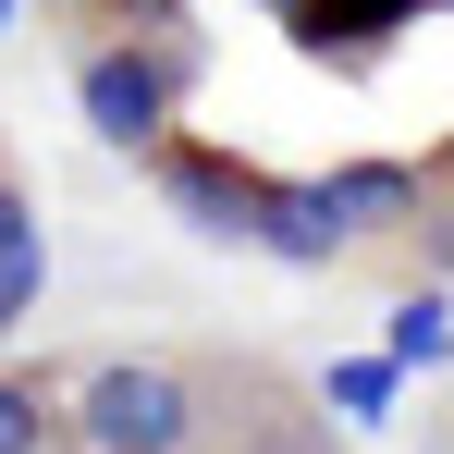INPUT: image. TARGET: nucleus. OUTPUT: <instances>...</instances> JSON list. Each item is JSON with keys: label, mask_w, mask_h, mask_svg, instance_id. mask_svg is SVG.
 <instances>
[{"label": "nucleus", "mask_w": 454, "mask_h": 454, "mask_svg": "<svg viewBox=\"0 0 454 454\" xmlns=\"http://www.w3.org/2000/svg\"><path fill=\"white\" fill-rule=\"evenodd\" d=\"M148 184H160V209L184 233H209V246H258L270 197H283V172H258V160L222 148V136H184V123L148 148Z\"/></svg>", "instance_id": "obj_4"}, {"label": "nucleus", "mask_w": 454, "mask_h": 454, "mask_svg": "<svg viewBox=\"0 0 454 454\" xmlns=\"http://www.w3.org/2000/svg\"><path fill=\"white\" fill-rule=\"evenodd\" d=\"M197 380H209L197 454H356L332 430V393L270 344H197Z\"/></svg>", "instance_id": "obj_3"}, {"label": "nucleus", "mask_w": 454, "mask_h": 454, "mask_svg": "<svg viewBox=\"0 0 454 454\" xmlns=\"http://www.w3.org/2000/svg\"><path fill=\"white\" fill-rule=\"evenodd\" d=\"M37 295H50V233H37V184H25V160L0 148V319H25Z\"/></svg>", "instance_id": "obj_7"}, {"label": "nucleus", "mask_w": 454, "mask_h": 454, "mask_svg": "<svg viewBox=\"0 0 454 454\" xmlns=\"http://www.w3.org/2000/svg\"><path fill=\"white\" fill-rule=\"evenodd\" d=\"M319 184H332L344 233H356V258H369V246H405V222L430 209V160H332Z\"/></svg>", "instance_id": "obj_5"}, {"label": "nucleus", "mask_w": 454, "mask_h": 454, "mask_svg": "<svg viewBox=\"0 0 454 454\" xmlns=\"http://www.w3.org/2000/svg\"><path fill=\"white\" fill-rule=\"evenodd\" d=\"M283 12H295V50H307V62L369 74V62L418 25V12H430V0H283Z\"/></svg>", "instance_id": "obj_6"}, {"label": "nucleus", "mask_w": 454, "mask_h": 454, "mask_svg": "<svg viewBox=\"0 0 454 454\" xmlns=\"http://www.w3.org/2000/svg\"><path fill=\"white\" fill-rule=\"evenodd\" d=\"M74 25H184V0H50Z\"/></svg>", "instance_id": "obj_9"}, {"label": "nucleus", "mask_w": 454, "mask_h": 454, "mask_svg": "<svg viewBox=\"0 0 454 454\" xmlns=\"http://www.w3.org/2000/svg\"><path fill=\"white\" fill-rule=\"evenodd\" d=\"M209 380L197 344H111L74 369V454H197Z\"/></svg>", "instance_id": "obj_1"}, {"label": "nucleus", "mask_w": 454, "mask_h": 454, "mask_svg": "<svg viewBox=\"0 0 454 454\" xmlns=\"http://www.w3.org/2000/svg\"><path fill=\"white\" fill-rule=\"evenodd\" d=\"M209 74V50L184 37V25H111V37H86L74 50V111L98 148H136L148 160L172 123H184V98Z\"/></svg>", "instance_id": "obj_2"}, {"label": "nucleus", "mask_w": 454, "mask_h": 454, "mask_svg": "<svg viewBox=\"0 0 454 454\" xmlns=\"http://www.w3.org/2000/svg\"><path fill=\"white\" fill-rule=\"evenodd\" d=\"M0 454H74V369H0Z\"/></svg>", "instance_id": "obj_8"}, {"label": "nucleus", "mask_w": 454, "mask_h": 454, "mask_svg": "<svg viewBox=\"0 0 454 454\" xmlns=\"http://www.w3.org/2000/svg\"><path fill=\"white\" fill-rule=\"evenodd\" d=\"M0 332H12V319H0Z\"/></svg>", "instance_id": "obj_10"}]
</instances>
